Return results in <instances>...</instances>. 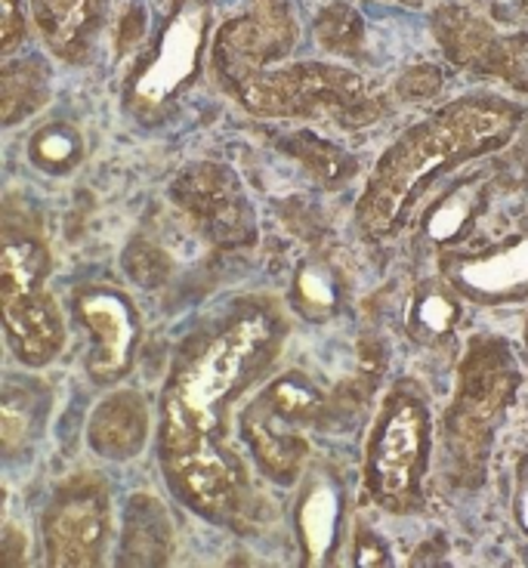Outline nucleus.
<instances>
[{
	"label": "nucleus",
	"mask_w": 528,
	"mask_h": 568,
	"mask_svg": "<svg viewBox=\"0 0 528 568\" xmlns=\"http://www.w3.org/2000/svg\"><path fill=\"white\" fill-rule=\"evenodd\" d=\"M282 331L275 306L247 303L173 368L164 393L161 452L171 485L204 516H223L235 495L232 469L214 439L220 408L266 368Z\"/></svg>",
	"instance_id": "nucleus-1"
},
{
	"label": "nucleus",
	"mask_w": 528,
	"mask_h": 568,
	"mask_svg": "<svg viewBox=\"0 0 528 568\" xmlns=\"http://www.w3.org/2000/svg\"><path fill=\"white\" fill-rule=\"evenodd\" d=\"M522 109L498 97H470L445 105L393 142L380 158L372 183L358 201L365 235H389L415 199L417 185L436 171L467 158L486 155L514 136Z\"/></svg>",
	"instance_id": "nucleus-2"
},
{
	"label": "nucleus",
	"mask_w": 528,
	"mask_h": 568,
	"mask_svg": "<svg viewBox=\"0 0 528 568\" xmlns=\"http://www.w3.org/2000/svg\"><path fill=\"white\" fill-rule=\"evenodd\" d=\"M211 31V0H173L152 57L133 71L128 109L155 118L186 90L201 69V50Z\"/></svg>",
	"instance_id": "nucleus-3"
},
{
	"label": "nucleus",
	"mask_w": 528,
	"mask_h": 568,
	"mask_svg": "<svg viewBox=\"0 0 528 568\" xmlns=\"http://www.w3.org/2000/svg\"><path fill=\"white\" fill-rule=\"evenodd\" d=\"M229 87L254 114H309L315 109H337L374 118V102L365 100L362 81L334 65H294L272 74L254 71Z\"/></svg>",
	"instance_id": "nucleus-4"
},
{
	"label": "nucleus",
	"mask_w": 528,
	"mask_h": 568,
	"mask_svg": "<svg viewBox=\"0 0 528 568\" xmlns=\"http://www.w3.org/2000/svg\"><path fill=\"white\" fill-rule=\"evenodd\" d=\"M427 464V408L408 393L386 402L368 445V488L372 495L396 510L415 497L417 479Z\"/></svg>",
	"instance_id": "nucleus-5"
},
{
	"label": "nucleus",
	"mask_w": 528,
	"mask_h": 568,
	"mask_svg": "<svg viewBox=\"0 0 528 568\" xmlns=\"http://www.w3.org/2000/svg\"><path fill=\"white\" fill-rule=\"evenodd\" d=\"M516 374L507 349L495 341L476 343L460 368V389H457L448 433L451 448L460 464L483 460L488 445V426L514 393Z\"/></svg>",
	"instance_id": "nucleus-6"
},
{
	"label": "nucleus",
	"mask_w": 528,
	"mask_h": 568,
	"mask_svg": "<svg viewBox=\"0 0 528 568\" xmlns=\"http://www.w3.org/2000/svg\"><path fill=\"white\" fill-rule=\"evenodd\" d=\"M105 538L109 500L102 485L97 479H72L59 488L43 523L47 559L62 568L97 566L105 554Z\"/></svg>",
	"instance_id": "nucleus-7"
},
{
	"label": "nucleus",
	"mask_w": 528,
	"mask_h": 568,
	"mask_svg": "<svg viewBox=\"0 0 528 568\" xmlns=\"http://www.w3.org/2000/svg\"><path fill=\"white\" fill-rule=\"evenodd\" d=\"M297 41V26L278 0H254L216 38V69L229 84L244 74L263 71L266 62L282 59Z\"/></svg>",
	"instance_id": "nucleus-8"
},
{
	"label": "nucleus",
	"mask_w": 528,
	"mask_h": 568,
	"mask_svg": "<svg viewBox=\"0 0 528 568\" xmlns=\"http://www.w3.org/2000/svg\"><path fill=\"white\" fill-rule=\"evenodd\" d=\"M81 322L93 334V353L87 371L97 384H114L130 368L133 346H136V315L128 297L112 287H84L74 297Z\"/></svg>",
	"instance_id": "nucleus-9"
},
{
	"label": "nucleus",
	"mask_w": 528,
	"mask_h": 568,
	"mask_svg": "<svg viewBox=\"0 0 528 568\" xmlns=\"http://www.w3.org/2000/svg\"><path fill=\"white\" fill-rule=\"evenodd\" d=\"M7 341L26 365H47L57 358L65 341V325L57 310V300L43 291V282L22 284V287H0Z\"/></svg>",
	"instance_id": "nucleus-10"
},
{
	"label": "nucleus",
	"mask_w": 528,
	"mask_h": 568,
	"mask_svg": "<svg viewBox=\"0 0 528 568\" xmlns=\"http://www.w3.org/2000/svg\"><path fill=\"white\" fill-rule=\"evenodd\" d=\"M29 7L43 43L65 62H84L109 0H29Z\"/></svg>",
	"instance_id": "nucleus-11"
},
{
	"label": "nucleus",
	"mask_w": 528,
	"mask_h": 568,
	"mask_svg": "<svg viewBox=\"0 0 528 568\" xmlns=\"http://www.w3.org/2000/svg\"><path fill=\"white\" fill-rule=\"evenodd\" d=\"M451 282L473 300H516L528 294V235L451 266Z\"/></svg>",
	"instance_id": "nucleus-12"
},
{
	"label": "nucleus",
	"mask_w": 528,
	"mask_h": 568,
	"mask_svg": "<svg viewBox=\"0 0 528 568\" xmlns=\"http://www.w3.org/2000/svg\"><path fill=\"white\" fill-rule=\"evenodd\" d=\"M145 417L143 398L136 393H118L105 398L100 412L90 420V445L93 452L112 457V460H128L133 457L145 442Z\"/></svg>",
	"instance_id": "nucleus-13"
},
{
	"label": "nucleus",
	"mask_w": 528,
	"mask_h": 568,
	"mask_svg": "<svg viewBox=\"0 0 528 568\" xmlns=\"http://www.w3.org/2000/svg\"><path fill=\"white\" fill-rule=\"evenodd\" d=\"M337 516H341V500H337L334 485L315 483L301 507V535L309 562H322L331 550L334 535H337Z\"/></svg>",
	"instance_id": "nucleus-14"
},
{
	"label": "nucleus",
	"mask_w": 528,
	"mask_h": 568,
	"mask_svg": "<svg viewBox=\"0 0 528 568\" xmlns=\"http://www.w3.org/2000/svg\"><path fill=\"white\" fill-rule=\"evenodd\" d=\"M479 71L498 74L510 87L528 93V34H495Z\"/></svg>",
	"instance_id": "nucleus-15"
},
{
	"label": "nucleus",
	"mask_w": 528,
	"mask_h": 568,
	"mask_svg": "<svg viewBox=\"0 0 528 568\" xmlns=\"http://www.w3.org/2000/svg\"><path fill=\"white\" fill-rule=\"evenodd\" d=\"M479 207V185L464 183L460 189H455L448 199L429 213L427 220V232L429 239L436 242H448V239H457L464 226L473 220V213Z\"/></svg>",
	"instance_id": "nucleus-16"
},
{
	"label": "nucleus",
	"mask_w": 528,
	"mask_h": 568,
	"mask_svg": "<svg viewBox=\"0 0 528 568\" xmlns=\"http://www.w3.org/2000/svg\"><path fill=\"white\" fill-rule=\"evenodd\" d=\"M29 152L31 161L38 168H43V171H69L81 158V140H78L74 130L53 124V128H43L41 133H34Z\"/></svg>",
	"instance_id": "nucleus-17"
},
{
	"label": "nucleus",
	"mask_w": 528,
	"mask_h": 568,
	"mask_svg": "<svg viewBox=\"0 0 528 568\" xmlns=\"http://www.w3.org/2000/svg\"><path fill=\"white\" fill-rule=\"evenodd\" d=\"M43 87H47V74L41 71V65L31 59L26 65H16V62H7L3 65V109L13 105L22 93V102H19V112H16V121L22 114H31L43 102Z\"/></svg>",
	"instance_id": "nucleus-18"
},
{
	"label": "nucleus",
	"mask_w": 528,
	"mask_h": 568,
	"mask_svg": "<svg viewBox=\"0 0 528 568\" xmlns=\"http://www.w3.org/2000/svg\"><path fill=\"white\" fill-rule=\"evenodd\" d=\"M0 433H3V452L16 455L31 436V398L26 393L7 389L3 408H0Z\"/></svg>",
	"instance_id": "nucleus-19"
},
{
	"label": "nucleus",
	"mask_w": 528,
	"mask_h": 568,
	"mask_svg": "<svg viewBox=\"0 0 528 568\" xmlns=\"http://www.w3.org/2000/svg\"><path fill=\"white\" fill-rule=\"evenodd\" d=\"M457 318V306L455 300L443 294V291H429L420 297V306H417V322L424 331L429 334H445V331H451Z\"/></svg>",
	"instance_id": "nucleus-20"
},
{
	"label": "nucleus",
	"mask_w": 528,
	"mask_h": 568,
	"mask_svg": "<svg viewBox=\"0 0 528 568\" xmlns=\"http://www.w3.org/2000/svg\"><path fill=\"white\" fill-rule=\"evenodd\" d=\"M318 41H325L334 50H349V41H358V22L353 10H328L318 19Z\"/></svg>",
	"instance_id": "nucleus-21"
},
{
	"label": "nucleus",
	"mask_w": 528,
	"mask_h": 568,
	"mask_svg": "<svg viewBox=\"0 0 528 568\" xmlns=\"http://www.w3.org/2000/svg\"><path fill=\"white\" fill-rule=\"evenodd\" d=\"M0 29H3V53L10 57L26 38V0H0Z\"/></svg>",
	"instance_id": "nucleus-22"
},
{
	"label": "nucleus",
	"mask_w": 528,
	"mask_h": 568,
	"mask_svg": "<svg viewBox=\"0 0 528 568\" xmlns=\"http://www.w3.org/2000/svg\"><path fill=\"white\" fill-rule=\"evenodd\" d=\"M297 294H301V303L306 310H331L334 306V291L331 284L325 282V275L318 270H303L301 282H297Z\"/></svg>",
	"instance_id": "nucleus-23"
},
{
	"label": "nucleus",
	"mask_w": 528,
	"mask_h": 568,
	"mask_svg": "<svg viewBox=\"0 0 528 568\" xmlns=\"http://www.w3.org/2000/svg\"><path fill=\"white\" fill-rule=\"evenodd\" d=\"M516 519L528 531V460L519 467V479H516Z\"/></svg>",
	"instance_id": "nucleus-24"
},
{
	"label": "nucleus",
	"mask_w": 528,
	"mask_h": 568,
	"mask_svg": "<svg viewBox=\"0 0 528 568\" xmlns=\"http://www.w3.org/2000/svg\"><path fill=\"white\" fill-rule=\"evenodd\" d=\"M380 562H384V550L374 544V538L372 544H368V538L362 540L358 544V566H380Z\"/></svg>",
	"instance_id": "nucleus-25"
},
{
	"label": "nucleus",
	"mask_w": 528,
	"mask_h": 568,
	"mask_svg": "<svg viewBox=\"0 0 528 568\" xmlns=\"http://www.w3.org/2000/svg\"><path fill=\"white\" fill-rule=\"evenodd\" d=\"M399 3H412V7H417V3H427V0H399Z\"/></svg>",
	"instance_id": "nucleus-26"
}]
</instances>
